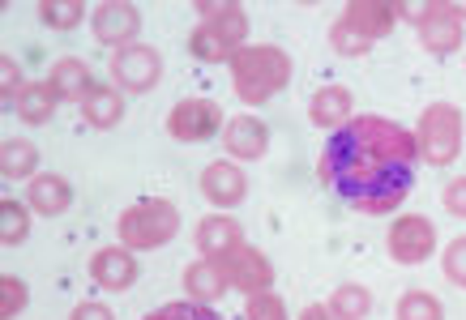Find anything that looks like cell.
<instances>
[{
	"mask_svg": "<svg viewBox=\"0 0 466 320\" xmlns=\"http://www.w3.org/2000/svg\"><path fill=\"white\" fill-rule=\"evenodd\" d=\"M201 196H206L218 214H227V209L244 205V196H248V175H244L231 158H218V163H210V167L201 171Z\"/></svg>",
	"mask_w": 466,
	"mask_h": 320,
	"instance_id": "8fae6325",
	"label": "cell"
},
{
	"mask_svg": "<svg viewBox=\"0 0 466 320\" xmlns=\"http://www.w3.org/2000/svg\"><path fill=\"white\" fill-rule=\"evenodd\" d=\"M86 9L82 0H39V22L47 30H73L86 22Z\"/></svg>",
	"mask_w": 466,
	"mask_h": 320,
	"instance_id": "484cf974",
	"label": "cell"
},
{
	"mask_svg": "<svg viewBox=\"0 0 466 320\" xmlns=\"http://www.w3.org/2000/svg\"><path fill=\"white\" fill-rule=\"evenodd\" d=\"M188 56L201 60V65H231L236 47H227L210 26H193V35H188Z\"/></svg>",
	"mask_w": 466,
	"mask_h": 320,
	"instance_id": "d4e9b609",
	"label": "cell"
},
{
	"mask_svg": "<svg viewBox=\"0 0 466 320\" xmlns=\"http://www.w3.org/2000/svg\"><path fill=\"white\" fill-rule=\"evenodd\" d=\"M22 90H26V85H22V69H17V60L0 56V95H5V103H17Z\"/></svg>",
	"mask_w": 466,
	"mask_h": 320,
	"instance_id": "836d02e7",
	"label": "cell"
},
{
	"mask_svg": "<svg viewBox=\"0 0 466 320\" xmlns=\"http://www.w3.org/2000/svg\"><path fill=\"white\" fill-rule=\"evenodd\" d=\"M77 107H82L86 125L99 128V133H107V128H116L120 120H125V98H120V90H116V85H95V90H90Z\"/></svg>",
	"mask_w": 466,
	"mask_h": 320,
	"instance_id": "44dd1931",
	"label": "cell"
},
{
	"mask_svg": "<svg viewBox=\"0 0 466 320\" xmlns=\"http://www.w3.org/2000/svg\"><path fill=\"white\" fill-rule=\"evenodd\" d=\"M0 175L5 180H35L39 175V145L26 137H9L0 145Z\"/></svg>",
	"mask_w": 466,
	"mask_h": 320,
	"instance_id": "603a6c76",
	"label": "cell"
},
{
	"mask_svg": "<svg viewBox=\"0 0 466 320\" xmlns=\"http://www.w3.org/2000/svg\"><path fill=\"white\" fill-rule=\"evenodd\" d=\"M137 256L125 248V244H112V248H99L95 256H90V278H95V286H103V291L112 295H125L133 282H137Z\"/></svg>",
	"mask_w": 466,
	"mask_h": 320,
	"instance_id": "4fadbf2b",
	"label": "cell"
},
{
	"mask_svg": "<svg viewBox=\"0 0 466 320\" xmlns=\"http://www.w3.org/2000/svg\"><path fill=\"white\" fill-rule=\"evenodd\" d=\"M214 265L227 274L231 291H240L244 299H248V295H266L269 286H274V265H269V256L261 248H253V244H236V248L223 252Z\"/></svg>",
	"mask_w": 466,
	"mask_h": 320,
	"instance_id": "ba28073f",
	"label": "cell"
},
{
	"mask_svg": "<svg viewBox=\"0 0 466 320\" xmlns=\"http://www.w3.org/2000/svg\"><path fill=\"white\" fill-rule=\"evenodd\" d=\"M398 17L415 22V30H420V47L432 52V56H450V52H458L462 39H466L462 22L450 14L445 0H428V5H407V0H398Z\"/></svg>",
	"mask_w": 466,
	"mask_h": 320,
	"instance_id": "5b68a950",
	"label": "cell"
},
{
	"mask_svg": "<svg viewBox=\"0 0 466 320\" xmlns=\"http://www.w3.org/2000/svg\"><path fill=\"white\" fill-rule=\"evenodd\" d=\"M236 244H244V231L236 218H227V214H210V218H201L198 223V252L206 261H218L223 252H231Z\"/></svg>",
	"mask_w": 466,
	"mask_h": 320,
	"instance_id": "ffe728a7",
	"label": "cell"
},
{
	"mask_svg": "<svg viewBox=\"0 0 466 320\" xmlns=\"http://www.w3.org/2000/svg\"><path fill=\"white\" fill-rule=\"evenodd\" d=\"M56 90L47 82H26V90L17 95V103H14V112H17V120L22 125H30V128H39V125H47L52 115H56Z\"/></svg>",
	"mask_w": 466,
	"mask_h": 320,
	"instance_id": "7402d4cb",
	"label": "cell"
},
{
	"mask_svg": "<svg viewBox=\"0 0 466 320\" xmlns=\"http://www.w3.org/2000/svg\"><path fill=\"white\" fill-rule=\"evenodd\" d=\"M146 320H223L214 307H206V304H193V299H180V304H163V307H155Z\"/></svg>",
	"mask_w": 466,
	"mask_h": 320,
	"instance_id": "4dcf8cb0",
	"label": "cell"
},
{
	"mask_svg": "<svg viewBox=\"0 0 466 320\" xmlns=\"http://www.w3.org/2000/svg\"><path fill=\"white\" fill-rule=\"evenodd\" d=\"M30 214H35V209L22 205V201H5V205H0V244H5V248L26 244V235H30Z\"/></svg>",
	"mask_w": 466,
	"mask_h": 320,
	"instance_id": "4316f807",
	"label": "cell"
},
{
	"mask_svg": "<svg viewBox=\"0 0 466 320\" xmlns=\"http://www.w3.org/2000/svg\"><path fill=\"white\" fill-rule=\"evenodd\" d=\"M329 312H334V320H368V312H372V295H368V286H360V282H342L339 291L329 295Z\"/></svg>",
	"mask_w": 466,
	"mask_h": 320,
	"instance_id": "cb8c5ba5",
	"label": "cell"
},
{
	"mask_svg": "<svg viewBox=\"0 0 466 320\" xmlns=\"http://www.w3.org/2000/svg\"><path fill=\"white\" fill-rule=\"evenodd\" d=\"M223 128V107L214 98H180L167 112V137L180 141V145H201Z\"/></svg>",
	"mask_w": 466,
	"mask_h": 320,
	"instance_id": "52a82bcc",
	"label": "cell"
},
{
	"mask_svg": "<svg viewBox=\"0 0 466 320\" xmlns=\"http://www.w3.org/2000/svg\"><path fill=\"white\" fill-rule=\"evenodd\" d=\"M116 235L128 252H150L163 248L180 235V209L171 205L167 196H146V201H133V205L116 218Z\"/></svg>",
	"mask_w": 466,
	"mask_h": 320,
	"instance_id": "3957f363",
	"label": "cell"
},
{
	"mask_svg": "<svg viewBox=\"0 0 466 320\" xmlns=\"http://www.w3.org/2000/svg\"><path fill=\"white\" fill-rule=\"evenodd\" d=\"M329 47H334L339 56L355 60V56H368V47H372V43H368L364 35L351 26V22H342V17H339V22L329 26Z\"/></svg>",
	"mask_w": 466,
	"mask_h": 320,
	"instance_id": "f546056e",
	"label": "cell"
},
{
	"mask_svg": "<svg viewBox=\"0 0 466 320\" xmlns=\"http://www.w3.org/2000/svg\"><path fill=\"white\" fill-rule=\"evenodd\" d=\"M244 320H291L287 316V304H283V295H248V304H244Z\"/></svg>",
	"mask_w": 466,
	"mask_h": 320,
	"instance_id": "1f68e13d",
	"label": "cell"
},
{
	"mask_svg": "<svg viewBox=\"0 0 466 320\" xmlns=\"http://www.w3.org/2000/svg\"><path fill=\"white\" fill-rule=\"evenodd\" d=\"M420 145L415 133L385 115H351L329 133L317 175L329 193H339L355 214H394L415 188Z\"/></svg>",
	"mask_w": 466,
	"mask_h": 320,
	"instance_id": "6da1fadb",
	"label": "cell"
},
{
	"mask_svg": "<svg viewBox=\"0 0 466 320\" xmlns=\"http://www.w3.org/2000/svg\"><path fill=\"white\" fill-rule=\"evenodd\" d=\"M441 269H445V278H450L453 286L466 291V235H458L450 248L441 252Z\"/></svg>",
	"mask_w": 466,
	"mask_h": 320,
	"instance_id": "d6a6232c",
	"label": "cell"
},
{
	"mask_svg": "<svg viewBox=\"0 0 466 320\" xmlns=\"http://www.w3.org/2000/svg\"><path fill=\"white\" fill-rule=\"evenodd\" d=\"M26 205L39 218H60L73 205V184L56 171H39L35 180H26Z\"/></svg>",
	"mask_w": 466,
	"mask_h": 320,
	"instance_id": "2e32d148",
	"label": "cell"
},
{
	"mask_svg": "<svg viewBox=\"0 0 466 320\" xmlns=\"http://www.w3.org/2000/svg\"><path fill=\"white\" fill-rule=\"evenodd\" d=\"M394 320H445V307L432 291H407L394 307Z\"/></svg>",
	"mask_w": 466,
	"mask_h": 320,
	"instance_id": "83f0119b",
	"label": "cell"
},
{
	"mask_svg": "<svg viewBox=\"0 0 466 320\" xmlns=\"http://www.w3.org/2000/svg\"><path fill=\"white\" fill-rule=\"evenodd\" d=\"M385 244H390V256L398 265H424L437 252V226L424 214H402V218L390 223Z\"/></svg>",
	"mask_w": 466,
	"mask_h": 320,
	"instance_id": "9c48e42d",
	"label": "cell"
},
{
	"mask_svg": "<svg viewBox=\"0 0 466 320\" xmlns=\"http://www.w3.org/2000/svg\"><path fill=\"white\" fill-rule=\"evenodd\" d=\"M184 291H188V299H193V304L214 307L227 291H231V282H227V274L218 269V265L201 256V261H193L188 269H184Z\"/></svg>",
	"mask_w": 466,
	"mask_h": 320,
	"instance_id": "d6986e66",
	"label": "cell"
},
{
	"mask_svg": "<svg viewBox=\"0 0 466 320\" xmlns=\"http://www.w3.org/2000/svg\"><path fill=\"white\" fill-rule=\"evenodd\" d=\"M342 22H351L368 43H377V39H385V35H394L398 0H351V5L342 9Z\"/></svg>",
	"mask_w": 466,
	"mask_h": 320,
	"instance_id": "9a60e30c",
	"label": "cell"
},
{
	"mask_svg": "<svg viewBox=\"0 0 466 320\" xmlns=\"http://www.w3.org/2000/svg\"><path fill=\"white\" fill-rule=\"evenodd\" d=\"M26 304H30L26 282L17 278V274H5L0 278V320H17L26 312Z\"/></svg>",
	"mask_w": 466,
	"mask_h": 320,
	"instance_id": "f1b7e54d",
	"label": "cell"
},
{
	"mask_svg": "<svg viewBox=\"0 0 466 320\" xmlns=\"http://www.w3.org/2000/svg\"><path fill=\"white\" fill-rule=\"evenodd\" d=\"M223 150L236 163H257L269 150V128L257 115H231L223 128Z\"/></svg>",
	"mask_w": 466,
	"mask_h": 320,
	"instance_id": "5bb4252c",
	"label": "cell"
},
{
	"mask_svg": "<svg viewBox=\"0 0 466 320\" xmlns=\"http://www.w3.org/2000/svg\"><path fill=\"white\" fill-rule=\"evenodd\" d=\"M351 115H355V98L347 85H321V90L309 98V120L317 128H325V133L342 128Z\"/></svg>",
	"mask_w": 466,
	"mask_h": 320,
	"instance_id": "e0dca14e",
	"label": "cell"
},
{
	"mask_svg": "<svg viewBox=\"0 0 466 320\" xmlns=\"http://www.w3.org/2000/svg\"><path fill=\"white\" fill-rule=\"evenodd\" d=\"M47 85L56 90L60 103H82V98L95 90V77H90V65H86L82 56H60L56 65H52Z\"/></svg>",
	"mask_w": 466,
	"mask_h": 320,
	"instance_id": "ac0fdd59",
	"label": "cell"
},
{
	"mask_svg": "<svg viewBox=\"0 0 466 320\" xmlns=\"http://www.w3.org/2000/svg\"><path fill=\"white\" fill-rule=\"evenodd\" d=\"M90 30H95V39L103 47H128V43H137V30H142V14H137V5H128V0H103L90 9Z\"/></svg>",
	"mask_w": 466,
	"mask_h": 320,
	"instance_id": "30bf717a",
	"label": "cell"
},
{
	"mask_svg": "<svg viewBox=\"0 0 466 320\" xmlns=\"http://www.w3.org/2000/svg\"><path fill=\"white\" fill-rule=\"evenodd\" d=\"M227 69H231V90L244 107H261L291 82V56L274 43H244Z\"/></svg>",
	"mask_w": 466,
	"mask_h": 320,
	"instance_id": "7a4b0ae2",
	"label": "cell"
},
{
	"mask_svg": "<svg viewBox=\"0 0 466 320\" xmlns=\"http://www.w3.org/2000/svg\"><path fill=\"white\" fill-rule=\"evenodd\" d=\"M69 320H116V312L107 304H95V299H86V304L73 307Z\"/></svg>",
	"mask_w": 466,
	"mask_h": 320,
	"instance_id": "d590c367",
	"label": "cell"
},
{
	"mask_svg": "<svg viewBox=\"0 0 466 320\" xmlns=\"http://www.w3.org/2000/svg\"><path fill=\"white\" fill-rule=\"evenodd\" d=\"M107 73H112L116 90H125V95H146V90H155L158 77H163V56H158L150 43H128V47L112 52Z\"/></svg>",
	"mask_w": 466,
	"mask_h": 320,
	"instance_id": "8992f818",
	"label": "cell"
},
{
	"mask_svg": "<svg viewBox=\"0 0 466 320\" xmlns=\"http://www.w3.org/2000/svg\"><path fill=\"white\" fill-rule=\"evenodd\" d=\"M299 320H334V312H329L325 304H309L304 312H299Z\"/></svg>",
	"mask_w": 466,
	"mask_h": 320,
	"instance_id": "8d00e7d4",
	"label": "cell"
},
{
	"mask_svg": "<svg viewBox=\"0 0 466 320\" xmlns=\"http://www.w3.org/2000/svg\"><path fill=\"white\" fill-rule=\"evenodd\" d=\"M415 145L428 167H450L462 154V112L458 103H428L415 128Z\"/></svg>",
	"mask_w": 466,
	"mask_h": 320,
	"instance_id": "277c9868",
	"label": "cell"
},
{
	"mask_svg": "<svg viewBox=\"0 0 466 320\" xmlns=\"http://www.w3.org/2000/svg\"><path fill=\"white\" fill-rule=\"evenodd\" d=\"M193 9L201 14V26H210L227 47L240 52L244 43H248V9H244L240 0H198Z\"/></svg>",
	"mask_w": 466,
	"mask_h": 320,
	"instance_id": "7c38bea8",
	"label": "cell"
},
{
	"mask_svg": "<svg viewBox=\"0 0 466 320\" xmlns=\"http://www.w3.org/2000/svg\"><path fill=\"white\" fill-rule=\"evenodd\" d=\"M441 201H445V209H450L453 218H466V175H453V180L445 184Z\"/></svg>",
	"mask_w": 466,
	"mask_h": 320,
	"instance_id": "e575fe53",
	"label": "cell"
}]
</instances>
